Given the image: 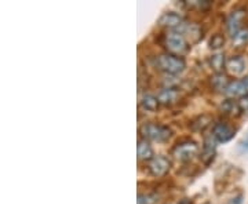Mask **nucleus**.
<instances>
[{
	"instance_id": "1",
	"label": "nucleus",
	"mask_w": 248,
	"mask_h": 204,
	"mask_svg": "<svg viewBox=\"0 0 248 204\" xmlns=\"http://www.w3.org/2000/svg\"><path fill=\"white\" fill-rule=\"evenodd\" d=\"M156 63H157V68L160 71L166 72L167 75H171V76H177L179 73H182L186 68L184 58L169 53L159 55Z\"/></svg>"
},
{
	"instance_id": "2",
	"label": "nucleus",
	"mask_w": 248,
	"mask_h": 204,
	"mask_svg": "<svg viewBox=\"0 0 248 204\" xmlns=\"http://www.w3.org/2000/svg\"><path fill=\"white\" fill-rule=\"evenodd\" d=\"M141 134L145 140H151L155 142H167L172 135V131L169 127L160 125H153V123H148L141 127Z\"/></svg>"
},
{
	"instance_id": "3",
	"label": "nucleus",
	"mask_w": 248,
	"mask_h": 204,
	"mask_svg": "<svg viewBox=\"0 0 248 204\" xmlns=\"http://www.w3.org/2000/svg\"><path fill=\"white\" fill-rule=\"evenodd\" d=\"M166 47L170 54H174L178 57L189 50V45L186 42L185 36L178 31H172L166 36Z\"/></svg>"
},
{
	"instance_id": "4",
	"label": "nucleus",
	"mask_w": 248,
	"mask_h": 204,
	"mask_svg": "<svg viewBox=\"0 0 248 204\" xmlns=\"http://www.w3.org/2000/svg\"><path fill=\"white\" fill-rule=\"evenodd\" d=\"M172 153H174L175 159L181 160V161H189V160H192L197 156L199 146H197V143L195 141L181 142L174 148Z\"/></svg>"
},
{
	"instance_id": "5",
	"label": "nucleus",
	"mask_w": 248,
	"mask_h": 204,
	"mask_svg": "<svg viewBox=\"0 0 248 204\" xmlns=\"http://www.w3.org/2000/svg\"><path fill=\"white\" fill-rule=\"evenodd\" d=\"M148 169L153 177L161 178L169 174L170 169H171V161L166 156H156L149 161Z\"/></svg>"
},
{
	"instance_id": "6",
	"label": "nucleus",
	"mask_w": 248,
	"mask_h": 204,
	"mask_svg": "<svg viewBox=\"0 0 248 204\" xmlns=\"http://www.w3.org/2000/svg\"><path fill=\"white\" fill-rule=\"evenodd\" d=\"M246 10L243 9H236L232 11L231 14L228 16L226 18V29H228V32H229V35L233 37V36L236 35L239 31H241L243 28V21H244V18H246Z\"/></svg>"
},
{
	"instance_id": "7",
	"label": "nucleus",
	"mask_w": 248,
	"mask_h": 204,
	"mask_svg": "<svg viewBox=\"0 0 248 204\" xmlns=\"http://www.w3.org/2000/svg\"><path fill=\"white\" fill-rule=\"evenodd\" d=\"M159 24L161 27L170 28V29H179V28L184 25V17L179 16L178 13L169 11V13H164L160 17Z\"/></svg>"
},
{
	"instance_id": "8",
	"label": "nucleus",
	"mask_w": 248,
	"mask_h": 204,
	"mask_svg": "<svg viewBox=\"0 0 248 204\" xmlns=\"http://www.w3.org/2000/svg\"><path fill=\"white\" fill-rule=\"evenodd\" d=\"M213 137L218 142H228L234 137V130L226 123H218L214 126Z\"/></svg>"
},
{
	"instance_id": "9",
	"label": "nucleus",
	"mask_w": 248,
	"mask_h": 204,
	"mask_svg": "<svg viewBox=\"0 0 248 204\" xmlns=\"http://www.w3.org/2000/svg\"><path fill=\"white\" fill-rule=\"evenodd\" d=\"M246 69V63L241 57H232L226 63V71L231 73L232 76H239Z\"/></svg>"
},
{
	"instance_id": "10",
	"label": "nucleus",
	"mask_w": 248,
	"mask_h": 204,
	"mask_svg": "<svg viewBox=\"0 0 248 204\" xmlns=\"http://www.w3.org/2000/svg\"><path fill=\"white\" fill-rule=\"evenodd\" d=\"M157 98H159L160 104H163V105H166V107H170V105H174V104L177 102L178 91L174 89V87H172V89L166 87V89H163L160 91Z\"/></svg>"
},
{
	"instance_id": "11",
	"label": "nucleus",
	"mask_w": 248,
	"mask_h": 204,
	"mask_svg": "<svg viewBox=\"0 0 248 204\" xmlns=\"http://www.w3.org/2000/svg\"><path fill=\"white\" fill-rule=\"evenodd\" d=\"M225 94L231 98L239 97V95H241V97L246 95L247 93H246V87H244L243 80H232L231 83L228 84L226 90H225Z\"/></svg>"
},
{
	"instance_id": "12",
	"label": "nucleus",
	"mask_w": 248,
	"mask_h": 204,
	"mask_svg": "<svg viewBox=\"0 0 248 204\" xmlns=\"http://www.w3.org/2000/svg\"><path fill=\"white\" fill-rule=\"evenodd\" d=\"M137 155H138L140 160L151 161L153 159V148L151 146V143L146 140H140L138 145H137Z\"/></svg>"
},
{
	"instance_id": "13",
	"label": "nucleus",
	"mask_w": 248,
	"mask_h": 204,
	"mask_svg": "<svg viewBox=\"0 0 248 204\" xmlns=\"http://www.w3.org/2000/svg\"><path fill=\"white\" fill-rule=\"evenodd\" d=\"M215 138L214 137H208V138H205V141H204V146H203V160L208 164L211 160H214V156H215Z\"/></svg>"
},
{
	"instance_id": "14",
	"label": "nucleus",
	"mask_w": 248,
	"mask_h": 204,
	"mask_svg": "<svg viewBox=\"0 0 248 204\" xmlns=\"http://www.w3.org/2000/svg\"><path fill=\"white\" fill-rule=\"evenodd\" d=\"M160 102L159 98L155 97V95H151V94H146L143 95L141 99V108L146 112H156L157 108H159Z\"/></svg>"
},
{
	"instance_id": "15",
	"label": "nucleus",
	"mask_w": 248,
	"mask_h": 204,
	"mask_svg": "<svg viewBox=\"0 0 248 204\" xmlns=\"http://www.w3.org/2000/svg\"><path fill=\"white\" fill-rule=\"evenodd\" d=\"M226 63L228 61H226L225 55L221 53L214 54L210 57V65H211V68L215 73H222L223 69H226Z\"/></svg>"
},
{
	"instance_id": "16",
	"label": "nucleus",
	"mask_w": 248,
	"mask_h": 204,
	"mask_svg": "<svg viewBox=\"0 0 248 204\" xmlns=\"http://www.w3.org/2000/svg\"><path fill=\"white\" fill-rule=\"evenodd\" d=\"M229 83H231V81L228 80V78H226L223 73H215L213 78H211V86H213V89L217 90V91L225 93V90H226Z\"/></svg>"
},
{
	"instance_id": "17",
	"label": "nucleus",
	"mask_w": 248,
	"mask_h": 204,
	"mask_svg": "<svg viewBox=\"0 0 248 204\" xmlns=\"http://www.w3.org/2000/svg\"><path fill=\"white\" fill-rule=\"evenodd\" d=\"M211 125V117L210 116H199L196 120L192 122V128L195 131H204L208 126Z\"/></svg>"
},
{
	"instance_id": "18",
	"label": "nucleus",
	"mask_w": 248,
	"mask_h": 204,
	"mask_svg": "<svg viewBox=\"0 0 248 204\" xmlns=\"http://www.w3.org/2000/svg\"><path fill=\"white\" fill-rule=\"evenodd\" d=\"M248 43V28H243L233 36V45L236 47H243Z\"/></svg>"
},
{
	"instance_id": "19",
	"label": "nucleus",
	"mask_w": 248,
	"mask_h": 204,
	"mask_svg": "<svg viewBox=\"0 0 248 204\" xmlns=\"http://www.w3.org/2000/svg\"><path fill=\"white\" fill-rule=\"evenodd\" d=\"M221 109L228 115H236L240 110L239 102H234L233 99H226L221 105Z\"/></svg>"
},
{
	"instance_id": "20",
	"label": "nucleus",
	"mask_w": 248,
	"mask_h": 204,
	"mask_svg": "<svg viewBox=\"0 0 248 204\" xmlns=\"http://www.w3.org/2000/svg\"><path fill=\"white\" fill-rule=\"evenodd\" d=\"M210 48L211 50H219L223 47L225 45V37L221 35V33H217V35H214L211 39H210Z\"/></svg>"
},
{
	"instance_id": "21",
	"label": "nucleus",
	"mask_w": 248,
	"mask_h": 204,
	"mask_svg": "<svg viewBox=\"0 0 248 204\" xmlns=\"http://www.w3.org/2000/svg\"><path fill=\"white\" fill-rule=\"evenodd\" d=\"M157 196L156 195H140L137 204H156Z\"/></svg>"
},
{
	"instance_id": "22",
	"label": "nucleus",
	"mask_w": 248,
	"mask_h": 204,
	"mask_svg": "<svg viewBox=\"0 0 248 204\" xmlns=\"http://www.w3.org/2000/svg\"><path fill=\"white\" fill-rule=\"evenodd\" d=\"M239 107H240V110H243V112H248V94H246V95H243V97L240 98Z\"/></svg>"
},
{
	"instance_id": "23",
	"label": "nucleus",
	"mask_w": 248,
	"mask_h": 204,
	"mask_svg": "<svg viewBox=\"0 0 248 204\" xmlns=\"http://www.w3.org/2000/svg\"><path fill=\"white\" fill-rule=\"evenodd\" d=\"M241 203H243V195H239V196H236V197H233L228 204H241Z\"/></svg>"
},
{
	"instance_id": "24",
	"label": "nucleus",
	"mask_w": 248,
	"mask_h": 204,
	"mask_svg": "<svg viewBox=\"0 0 248 204\" xmlns=\"http://www.w3.org/2000/svg\"><path fill=\"white\" fill-rule=\"evenodd\" d=\"M243 83H244V87H246V93L248 94V76L246 78V79L243 80Z\"/></svg>"
},
{
	"instance_id": "25",
	"label": "nucleus",
	"mask_w": 248,
	"mask_h": 204,
	"mask_svg": "<svg viewBox=\"0 0 248 204\" xmlns=\"http://www.w3.org/2000/svg\"><path fill=\"white\" fill-rule=\"evenodd\" d=\"M178 204H193V203H192L190 200H187V199H184V200H181Z\"/></svg>"
},
{
	"instance_id": "26",
	"label": "nucleus",
	"mask_w": 248,
	"mask_h": 204,
	"mask_svg": "<svg viewBox=\"0 0 248 204\" xmlns=\"http://www.w3.org/2000/svg\"><path fill=\"white\" fill-rule=\"evenodd\" d=\"M207 204H211V203H207Z\"/></svg>"
}]
</instances>
